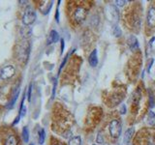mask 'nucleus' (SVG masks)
Instances as JSON below:
<instances>
[{
	"label": "nucleus",
	"mask_w": 155,
	"mask_h": 145,
	"mask_svg": "<svg viewBox=\"0 0 155 145\" xmlns=\"http://www.w3.org/2000/svg\"><path fill=\"white\" fill-rule=\"evenodd\" d=\"M122 130V126H121L120 121L117 119H113L109 124V133L113 138H118L121 134Z\"/></svg>",
	"instance_id": "nucleus-1"
},
{
	"label": "nucleus",
	"mask_w": 155,
	"mask_h": 145,
	"mask_svg": "<svg viewBox=\"0 0 155 145\" xmlns=\"http://www.w3.org/2000/svg\"><path fill=\"white\" fill-rule=\"evenodd\" d=\"M36 19V13L31 7H27L25 9L22 17V22L25 26H29L35 21Z\"/></svg>",
	"instance_id": "nucleus-2"
},
{
	"label": "nucleus",
	"mask_w": 155,
	"mask_h": 145,
	"mask_svg": "<svg viewBox=\"0 0 155 145\" xmlns=\"http://www.w3.org/2000/svg\"><path fill=\"white\" fill-rule=\"evenodd\" d=\"M87 12L82 6H78L73 12V19L77 23H81L86 18Z\"/></svg>",
	"instance_id": "nucleus-3"
},
{
	"label": "nucleus",
	"mask_w": 155,
	"mask_h": 145,
	"mask_svg": "<svg viewBox=\"0 0 155 145\" xmlns=\"http://www.w3.org/2000/svg\"><path fill=\"white\" fill-rule=\"evenodd\" d=\"M29 52H30V45L27 41H24L22 43V45L19 48V58L22 60V62L26 63L28 56H29Z\"/></svg>",
	"instance_id": "nucleus-4"
},
{
	"label": "nucleus",
	"mask_w": 155,
	"mask_h": 145,
	"mask_svg": "<svg viewBox=\"0 0 155 145\" xmlns=\"http://www.w3.org/2000/svg\"><path fill=\"white\" fill-rule=\"evenodd\" d=\"M15 72H16V70H15L14 66L12 65L5 66L1 70V72H0V77H1V79L6 80V79H11L12 76H14Z\"/></svg>",
	"instance_id": "nucleus-5"
},
{
	"label": "nucleus",
	"mask_w": 155,
	"mask_h": 145,
	"mask_svg": "<svg viewBox=\"0 0 155 145\" xmlns=\"http://www.w3.org/2000/svg\"><path fill=\"white\" fill-rule=\"evenodd\" d=\"M147 25L148 28H155V7H150L147 16Z\"/></svg>",
	"instance_id": "nucleus-6"
},
{
	"label": "nucleus",
	"mask_w": 155,
	"mask_h": 145,
	"mask_svg": "<svg viewBox=\"0 0 155 145\" xmlns=\"http://www.w3.org/2000/svg\"><path fill=\"white\" fill-rule=\"evenodd\" d=\"M127 45L130 47V50H133V51L137 50L138 48H139V43H138L137 38H136L135 36H133V35H131V36L128 37V39H127Z\"/></svg>",
	"instance_id": "nucleus-7"
},
{
	"label": "nucleus",
	"mask_w": 155,
	"mask_h": 145,
	"mask_svg": "<svg viewBox=\"0 0 155 145\" xmlns=\"http://www.w3.org/2000/svg\"><path fill=\"white\" fill-rule=\"evenodd\" d=\"M109 14H110V18H113V21H118V18H119V11H118V9L116 8L115 6H114V5H110V6H109Z\"/></svg>",
	"instance_id": "nucleus-8"
},
{
	"label": "nucleus",
	"mask_w": 155,
	"mask_h": 145,
	"mask_svg": "<svg viewBox=\"0 0 155 145\" xmlns=\"http://www.w3.org/2000/svg\"><path fill=\"white\" fill-rule=\"evenodd\" d=\"M88 62L91 67L97 66V64H98V54H97V50H92V52L89 55V58H88Z\"/></svg>",
	"instance_id": "nucleus-9"
},
{
	"label": "nucleus",
	"mask_w": 155,
	"mask_h": 145,
	"mask_svg": "<svg viewBox=\"0 0 155 145\" xmlns=\"http://www.w3.org/2000/svg\"><path fill=\"white\" fill-rule=\"evenodd\" d=\"M58 40H59V35H58V33L55 30H51L50 32V34H48L47 44H48V45H51V44L56 43Z\"/></svg>",
	"instance_id": "nucleus-10"
},
{
	"label": "nucleus",
	"mask_w": 155,
	"mask_h": 145,
	"mask_svg": "<svg viewBox=\"0 0 155 145\" xmlns=\"http://www.w3.org/2000/svg\"><path fill=\"white\" fill-rule=\"evenodd\" d=\"M134 133H135V130H134L133 127L129 128L127 130H126L125 135H124V143L125 144H127V145L130 144L131 140H132V138L134 137Z\"/></svg>",
	"instance_id": "nucleus-11"
},
{
	"label": "nucleus",
	"mask_w": 155,
	"mask_h": 145,
	"mask_svg": "<svg viewBox=\"0 0 155 145\" xmlns=\"http://www.w3.org/2000/svg\"><path fill=\"white\" fill-rule=\"evenodd\" d=\"M18 93H19V88H18V86L17 88H16V90L14 91V94H13V96H12L11 101H10V103H9V104L7 105V106H6V108H7L8 109L12 108L13 106H14L15 103H16V101H17V99H18Z\"/></svg>",
	"instance_id": "nucleus-12"
},
{
	"label": "nucleus",
	"mask_w": 155,
	"mask_h": 145,
	"mask_svg": "<svg viewBox=\"0 0 155 145\" xmlns=\"http://www.w3.org/2000/svg\"><path fill=\"white\" fill-rule=\"evenodd\" d=\"M4 145H18L17 137L14 134H9L4 141Z\"/></svg>",
	"instance_id": "nucleus-13"
},
{
	"label": "nucleus",
	"mask_w": 155,
	"mask_h": 145,
	"mask_svg": "<svg viewBox=\"0 0 155 145\" xmlns=\"http://www.w3.org/2000/svg\"><path fill=\"white\" fill-rule=\"evenodd\" d=\"M147 122L150 126L155 127V113L153 111H149L147 114Z\"/></svg>",
	"instance_id": "nucleus-14"
},
{
	"label": "nucleus",
	"mask_w": 155,
	"mask_h": 145,
	"mask_svg": "<svg viewBox=\"0 0 155 145\" xmlns=\"http://www.w3.org/2000/svg\"><path fill=\"white\" fill-rule=\"evenodd\" d=\"M81 138L80 137H74L70 138L69 145H81Z\"/></svg>",
	"instance_id": "nucleus-15"
},
{
	"label": "nucleus",
	"mask_w": 155,
	"mask_h": 145,
	"mask_svg": "<svg viewBox=\"0 0 155 145\" xmlns=\"http://www.w3.org/2000/svg\"><path fill=\"white\" fill-rule=\"evenodd\" d=\"M45 138H46V133H45V130L41 129L40 132H39V144H44L45 142Z\"/></svg>",
	"instance_id": "nucleus-16"
},
{
	"label": "nucleus",
	"mask_w": 155,
	"mask_h": 145,
	"mask_svg": "<svg viewBox=\"0 0 155 145\" xmlns=\"http://www.w3.org/2000/svg\"><path fill=\"white\" fill-rule=\"evenodd\" d=\"M22 138H23V141L25 143L28 142V140H29V132H28L27 127H23V129H22Z\"/></svg>",
	"instance_id": "nucleus-17"
},
{
	"label": "nucleus",
	"mask_w": 155,
	"mask_h": 145,
	"mask_svg": "<svg viewBox=\"0 0 155 145\" xmlns=\"http://www.w3.org/2000/svg\"><path fill=\"white\" fill-rule=\"evenodd\" d=\"M113 33H114V35L115 37H120L121 36V29L119 28V26H117L115 24V25H114L113 27Z\"/></svg>",
	"instance_id": "nucleus-18"
},
{
	"label": "nucleus",
	"mask_w": 155,
	"mask_h": 145,
	"mask_svg": "<svg viewBox=\"0 0 155 145\" xmlns=\"http://www.w3.org/2000/svg\"><path fill=\"white\" fill-rule=\"evenodd\" d=\"M149 105L151 108L154 105V99H153V95L151 93V91H149Z\"/></svg>",
	"instance_id": "nucleus-19"
},
{
	"label": "nucleus",
	"mask_w": 155,
	"mask_h": 145,
	"mask_svg": "<svg viewBox=\"0 0 155 145\" xmlns=\"http://www.w3.org/2000/svg\"><path fill=\"white\" fill-rule=\"evenodd\" d=\"M127 3V1H121V0H116L115 1V4H116V6H118V7H122V6H124V5Z\"/></svg>",
	"instance_id": "nucleus-20"
},
{
	"label": "nucleus",
	"mask_w": 155,
	"mask_h": 145,
	"mask_svg": "<svg viewBox=\"0 0 155 145\" xmlns=\"http://www.w3.org/2000/svg\"><path fill=\"white\" fill-rule=\"evenodd\" d=\"M31 92H32V84H30V85H29V87H28L27 98H28V101H29V102L31 101Z\"/></svg>",
	"instance_id": "nucleus-21"
},
{
	"label": "nucleus",
	"mask_w": 155,
	"mask_h": 145,
	"mask_svg": "<svg viewBox=\"0 0 155 145\" xmlns=\"http://www.w3.org/2000/svg\"><path fill=\"white\" fill-rule=\"evenodd\" d=\"M63 137H64L65 138H69V137H72V132H71V130H67L66 133L63 134ZM71 138H72V137H71Z\"/></svg>",
	"instance_id": "nucleus-22"
},
{
	"label": "nucleus",
	"mask_w": 155,
	"mask_h": 145,
	"mask_svg": "<svg viewBox=\"0 0 155 145\" xmlns=\"http://www.w3.org/2000/svg\"><path fill=\"white\" fill-rule=\"evenodd\" d=\"M104 139H103V135L101 134H98V137H97V143H103Z\"/></svg>",
	"instance_id": "nucleus-23"
},
{
	"label": "nucleus",
	"mask_w": 155,
	"mask_h": 145,
	"mask_svg": "<svg viewBox=\"0 0 155 145\" xmlns=\"http://www.w3.org/2000/svg\"><path fill=\"white\" fill-rule=\"evenodd\" d=\"M64 47H65V44H64V40H61V53H63V51H64Z\"/></svg>",
	"instance_id": "nucleus-24"
},
{
	"label": "nucleus",
	"mask_w": 155,
	"mask_h": 145,
	"mask_svg": "<svg viewBox=\"0 0 155 145\" xmlns=\"http://www.w3.org/2000/svg\"><path fill=\"white\" fill-rule=\"evenodd\" d=\"M152 64H153V59L150 60V64H148V67H147V72H150V69H151V66H152Z\"/></svg>",
	"instance_id": "nucleus-25"
},
{
	"label": "nucleus",
	"mask_w": 155,
	"mask_h": 145,
	"mask_svg": "<svg viewBox=\"0 0 155 145\" xmlns=\"http://www.w3.org/2000/svg\"><path fill=\"white\" fill-rule=\"evenodd\" d=\"M51 145H63V144H61L60 142H55V143H52Z\"/></svg>",
	"instance_id": "nucleus-26"
},
{
	"label": "nucleus",
	"mask_w": 155,
	"mask_h": 145,
	"mask_svg": "<svg viewBox=\"0 0 155 145\" xmlns=\"http://www.w3.org/2000/svg\"><path fill=\"white\" fill-rule=\"evenodd\" d=\"M94 145H98V144H94Z\"/></svg>",
	"instance_id": "nucleus-27"
},
{
	"label": "nucleus",
	"mask_w": 155,
	"mask_h": 145,
	"mask_svg": "<svg viewBox=\"0 0 155 145\" xmlns=\"http://www.w3.org/2000/svg\"><path fill=\"white\" fill-rule=\"evenodd\" d=\"M31 145H33V144H31Z\"/></svg>",
	"instance_id": "nucleus-28"
}]
</instances>
